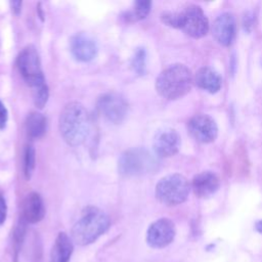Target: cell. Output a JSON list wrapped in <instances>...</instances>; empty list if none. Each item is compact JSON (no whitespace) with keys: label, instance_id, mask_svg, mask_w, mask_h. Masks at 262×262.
Wrapping results in <instances>:
<instances>
[{"label":"cell","instance_id":"ac0fdd59","mask_svg":"<svg viewBox=\"0 0 262 262\" xmlns=\"http://www.w3.org/2000/svg\"><path fill=\"white\" fill-rule=\"evenodd\" d=\"M26 127L31 138H40L46 132L47 120L41 113L33 112L27 117Z\"/></svg>","mask_w":262,"mask_h":262},{"label":"cell","instance_id":"ba28073f","mask_svg":"<svg viewBox=\"0 0 262 262\" xmlns=\"http://www.w3.org/2000/svg\"><path fill=\"white\" fill-rule=\"evenodd\" d=\"M128 108L127 100L117 92L104 93L97 100L98 112L113 124L122 123L128 114Z\"/></svg>","mask_w":262,"mask_h":262},{"label":"cell","instance_id":"9c48e42d","mask_svg":"<svg viewBox=\"0 0 262 262\" xmlns=\"http://www.w3.org/2000/svg\"><path fill=\"white\" fill-rule=\"evenodd\" d=\"M190 136L201 143H209L216 139L218 127L214 119L208 115L193 116L187 124Z\"/></svg>","mask_w":262,"mask_h":262},{"label":"cell","instance_id":"484cf974","mask_svg":"<svg viewBox=\"0 0 262 262\" xmlns=\"http://www.w3.org/2000/svg\"><path fill=\"white\" fill-rule=\"evenodd\" d=\"M10 4H11V7H12L11 9L13 10V12L15 14H18L21 9V1H11Z\"/></svg>","mask_w":262,"mask_h":262},{"label":"cell","instance_id":"7a4b0ae2","mask_svg":"<svg viewBox=\"0 0 262 262\" xmlns=\"http://www.w3.org/2000/svg\"><path fill=\"white\" fill-rule=\"evenodd\" d=\"M110 225V218L102 210L92 206L87 207L74 224L71 238L79 246L92 244L108 229Z\"/></svg>","mask_w":262,"mask_h":262},{"label":"cell","instance_id":"cb8c5ba5","mask_svg":"<svg viewBox=\"0 0 262 262\" xmlns=\"http://www.w3.org/2000/svg\"><path fill=\"white\" fill-rule=\"evenodd\" d=\"M6 216H7V205H6V201L3 193L0 191V225H2L5 222Z\"/></svg>","mask_w":262,"mask_h":262},{"label":"cell","instance_id":"8fae6325","mask_svg":"<svg viewBox=\"0 0 262 262\" xmlns=\"http://www.w3.org/2000/svg\"><path fill=\"white\" fill-rule=\"evenodd\" d=\"M180 136L171 128L159 130L154 138V150L158 157L169 158L178 152L180 147Z\"/></svg>","mask_w":262,"mask_h":262},{"label":"cell","instance_id":"52a82bcc","mask_svg":"<svg viewBox=\"0 0 262 262\" xmlns=\"http://www.w3.org/2000/svg\"><path fill=\"white\" fill-rule=\"evenodd\" d=\"M16 64L21 77L32 88L45 81L38 51L33 45H28L21 49Z\"/></svg>","mask_w":262,"mask_h":262},{"label":"cell","instance_id":"4fadbf2b","mask_svg":"<svg viewBox=\"0 0 262 262\" xmlns=\"http://www.w3.org/2000/svg\"><path fill=\"white\" fill-rule=\"evenodd\" d=\"M70 50L76 59L80 61H89L96 56L97 45L89 35L81 32L71 38Z\"/></svg>","mask_w":262,"mask_h":262},{"label":"cell","instance_id":"d6986e66","mask_svg":"<svg viewBox=\"0 0 262 262\" xmlns=\"http://www.w3.org/2000/svg\"><path fill=\"white\" fill-rule=\"evenodd\" d=\"M150 6H151L150 1H145V0L136 1L133 5L132 9L126 13L125 18L129 21L141 20V19L145 18L146 15L149 13Z\"/></svg>","mask_w":262,"mask_h":262},{"label":"cell","instance_id":"44dd1931","mask_svg":"<svg viewBox=\"0 0 262 262\" xmlns=\"http://www.w3.org/2000/svg\"><path fill=\"white\" fill-rule=\"evenodd\" d=\"M33 89V97H34V103L38 108H42L45 106L48 97H49V89L46 84V82H41Z\"/></svg>","mask_w":262,"mask_h":262},{"label":"cell","instance_id":"7402d4cb","mask_svg":"<svg viewBox=\"0 0 262 262\" xmlns=\"http://www.w3.org/2000/svg\"><path fill=\"white\" fill-rule=\"evenodd\" d=\"M26 224L27 222L20 218L18 223L16 224L14 228V233H13V249H14V258H17V254L21 248V244L25 237L26 233Z\"/></svg>","mask_w":262,"mask_h":262},{"label":"cell","instance_id":"ffe728a7","mask_svg":"<svg viewBox=\"0 0 262 262\" xmlns=\"http://www.w3.org/2000/svg\"><path fill=\"white\" fill-rule=\"evenodd\" d=\"M36 165V154L33 145L29 144L26 146L24 152V174L27 180H30Z\"/></svg>","mask_w":262,"mask_h":262},{"label":"cell","instance_id":"8992f818","mask_svg":"<svg viewBox=\"0 0 262 262\" xmlns=\"http://www.w3.org/2000/svg\"><path fill=\"white\" fill-rule=\"evenodd\" d=\"M178 29L182 30L185 34L195 39L207 35L209 21L200 6L190 4L178 12Z\"/></svg>","mask_w":262,"mask_h":262},{"label":"cell","instance_id":"2e32d148","mask_svg":"<svg viewBox=\"0 0 262 262\" xmlns=\"http://www.w3.org/2000/svg\"><path fill=\"white\" fill-rule=\"evenodd\" d=\"M73 243L66 232H59L52 246L49 262H69L74 251Z\"/></svg>","mask_w":262,"mask_h":262},{"label":"cell","instance_id":"30bf717a","mask_svg":"<svg viewBox=\"0 0 262 262\" xmlns=\"http://www.w3.org/2000/svg\"><path fill=\"white\" fill-rule=\"evenodd\" d=\"M175 232L174 223L168 218H161L149 225L146 232V242L151 248L162 249L172 243Z\"/></svg>","mask_w":262,"mask_h":262},{"label":"cell","instance_id":"603a6c76","mask_svg":"<svg viewBox=\"0 0 262 262\" xmlns=\"http://www.w3.org/2000/svg\"><path fill=\"white\" fill-rule=\"evenodd\" d=\"M145 60L146 53L144 48H137L131 60V66L134 72L138 75H143L145 72Z\"/></svg>","mask_w":262,"mask_h":262},{"label":"cell","instance_id":"d4e9b609","mask_svg":"<svg viewBox=\"0 0 262 262\" xmlns=\"http://www.w3.org/2000/svg\"><path fill=\"white\" fill-rule=\"evenodd\" d=\"M8 119V112L4 103L0 100V130L4 129Z\"/></svg>","mask_w":262,"mask_h":262},{"label":"cell","instance_id":"7c38bea8","mask_svg":"<svg viewBox=\"0 0 262 262\" xmlns=\"http://www.w3.org/2000/svg\"><path fill=\"white\" fill-rule=\"evenodd\" d=\"M236 32L234 16L229 12H224L217 16L212 27L214 39L222 46H230L234 40Z\"/></svg>","mask_w":262,"mask_h":262},{"label":"cell","instance_id":"e0dca14e","mask_svg":"<svg viewBox=\"0 0 262 262\" xmlns=\"http://www.w3.org/2000/svg\"><path fill=\"white\" fill-rule=\"evenodd\" d=\"M194 82L203 90L210 93H216L221 87L222 79L215 70L209 67H204L196 72Z\"/></svg>","mask_w":262,"mask_h":262},{"label":"cell","instance_id":"3957f363","mask_svg":"<svg viewBox=\"0 0 262 262\" xmlns=\"http://www.w3.org/2000/svg\"><path fill=\"white\" fill-rule=\"evenodd\" d=\"M193 83L190 70L181 63L166 68L156 80L157 92L166 99H178L186 95Z\"/></svg>","mask_w":262,"mask_h":262},{"label":"cell","instance_id":"277c9868","mask_svg":"<svg viewBox=\"0 0 262 262\" xmlns=\"http://www.w3.org/2000/svg\"><path fill=\"white\" fill-rule=\"evenodd\" d=\"M157 161L143 147H132L125 150L119 158L118 170L123 176H138L155 169Z\"/></svg>","mask_w":262,"mask_h":262},{"label":"cell","instance_id":"5b68a950","mask_svg":"<svg viewBox=\"0 0 262 262\" xmlns=\"http://www.w3.org/2000/svg\"><path fill=\"white\" fill-rule=\"evenodd\" d=\"M189 190L190 184L183 175L170 174L157 183L156 196L167 206H176L187 199Z\"/></svg>","mask_w":262,"mask_h":262},{"label":"cell","instance_id":"5bb4252c","mask_svg":"<svg viewBox=\"0 0 262 262\" xmlns=\"http://www.w3.org/2000/svg\"><path fill=\"white\" fill-rule=\"evenodd\" d=\"M219 186V177L211 171H204L196 174L190 184V188H192L193 193L198 198H208L214 194Z\"/></svg>","mask_w":262,"mask_h":262},{"label":"cell","instance_id":"6da1fadb","mask_svg":"<svg viewBox=\"0 0 262 262\" xmlns=\"http://www.w3.org/2000/svg\"><path fill=\"white\" fill-rule=\"evenodd\" d=\"M58 126L61 137L69 145H80L90 132L89 114L81 102L71 101L61 111Z\"/></svg>","mask_w":262,"mask_h":262},{"label":"cell","instance_id":"9a60e30c","mask_svg":"<svg viewBox=\"0 0 262 262\" xmlns=\"http://www.w3.org/2000/svg\"><path fill=\"white\" fill-rule=\"evenodd\" d=\"M45 215V207L41 195L38 192H30L23 202L21 218L27 223H38Z\"/></svg>","mask_w":262,"mask_h":262},{"label":"cell","instance_id":"4316f807","mask_svg":"<svg viewBox=\"0 0 262 262\" xmlns=\"http://www.w3.org/2000/svg\"><path fill=\"white\" fill-rule=\"evenodd\" d=\"M255 228H256V230H257L259 233L262 234V220H259V221L256 222Z\"/></svg>","mask_w":262,"mask_h":262}]
</instances>
